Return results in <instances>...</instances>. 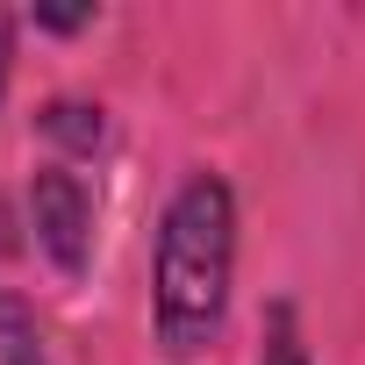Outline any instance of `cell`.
<instances>
[{
    "label": "cell",
    "instance_id": "cell-8",
    "mask_svg": "<svg viewBox=\"0 0 365 365\" xmlns=\"http://www.w3.org/2000/svg\"><path fill=\"white\" fill-rule=\"evenodd\" d=\"M0 251H8V215H0Z\"/></svg>",
    "mask_w": 365,
    "mask_h": 365
},
{
    "label": "cell",
    "instance_id": "cell-4",
    "mask_svg": "<svg viewBox=\"0 0 365 365\" xmlns=\"http://www.w3.org/2000/svg\"><path fill=\"white\" fill-rule=\"evenodd\" d=\"M43 129H51V136H65V143H79V150H93V143H101V108L51 101V108H43Z\"/></svg>",
    "mask_w": 365,
    "mask_h": 365
},
{
    "label": "cell",
    "instance_id": "cell-5",
    "mask_svg": "<svg viewBox=\"0 0 365 365\" xmlns=\"http://www.w3.org/2000/svg\"><path fill=\"white\" fill-rule=\"evenodd\" d=\"M258 365H308V351H301V336H294V322L287 315H272V344H265V358Z\"/></svg>",
    "mask_w": 365,
    "mask_h": 365
},
{
    "label": "cell",
    "instance_id": "cell-1",
    "mask_svg": "<svg viewBox=\"0 0 365 365\" xmlns=\"http://www.w3.org/2000/svg\"><path fill=\"white\" fill-rule=\"evenodd\" d=\"M230 279H237V201L215 172H194L165 201L158 258H150V322L172 358H194L215 344L230 315Z\"/></svg>",
    "mask_w": 365,
    "mask_h": 365
},
{
    "label": "cell",
    "instance_id": "cell-6",
    "mask_svg": "<svg viewBox=\"0 0 365 365\" xmlns=\"http://www.w3.org/2000/svg\"><path fill=\"white\" fill-rule=\"evenodd\" d=\"M36 22H43V29H79V22H93V15H86V8H43Z\"/></svg>",
    "mask_w": 365,
    "mask_h": 365
},
{
    "label": "cell",
    "instance_id": "cell-3",
    "mask_svg": "<svg viewBox=\"0 0 365 365\" xmlns=\"http://www.w3.org/2000/svg\"><path fill=\"white\" fill-rule=\"evenodd\" d=\"M0 365H51V351H43V336H36L29 308H22V301H8V294H0Z\"/></svg>",
    "mask_w": 365,
    "mask_h": 365
},
{
    "label": "cell",
    "instance_id": "cell-2",
    "mask_svg": "<svg viewBox=\"0 0 365 365\" xmlns=\"http://www.w3.org/2000/svg\"><path fill=\"white\" fill-rule=\"evenodd\" d=\"M29 222H36V244L51 251V265L79 279L86 258H93V194L79 187L65 165H43V172H36V187H29Z\"/></svg>",
    "mask_w": 365,
    "mask_h": 365
},
{
    "label": "cell",
    "instance_id": "cell-7",
    "mask_svg": "<svg viewBox=\"0 0 365 365\" xmlns=\"http://www.w3.org/2000/svg\"><path fill=\"white\" fill-rule=\"evenodd\" d=\"M0 86H8V15H0Z\"/></svg>",
    "mask_w": 365,
    "mask_h": 365
}]
</instances>
